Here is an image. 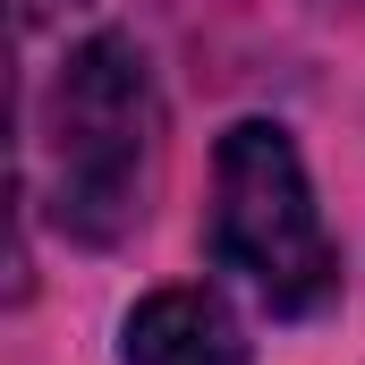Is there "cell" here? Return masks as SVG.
<instances>
[{"label": "cell", "mask_w": 365, "mask_h": 365, "mask_svg": "<svg viewBox=\"0 0 365 365\" xmlns=\"http://www.w3.org/2000/svg\"><path fill=\"white\" fill-rule=\"evenodd\" d=\"M68 9H86V0H17V26H26V34H43V26H51V17H68Z\"/></svg>", "instance_id": "277c9868"}, {"label": "cell", "mask_w": 365, "mask_h": 365, "mask_svg": "<svg viewBox=\"0 0 365 365\" xmlns=\"http://www.w3.org/2000/svg\"><path fill=\"white\" fill-rule=\"evenodd\" d=\"M212 264L238 272L272 314H314L340 289L314 179L272 119H238L212 153Z\"/></svg>", "instance_id": "7a4b0ae2"}, {"label": "cell", "mask_w": 365, "mask_h": 365, "mask_svg": "<svg viewBox=\"0 0 365 365\" xmlns=\"http://www.w3.org/2000/svg\"><path fill=\"white\" fill-rule=\"evenodd\" d=\"M162 153V93L128 34H93L43 93V204L77 247H119L145 221Z\"/></svg>", "instance_id": "6da1fadb"}, {"label": "cell", "mask_w": 365, "mask_h": 365, "mask_svg": "<svg viewBox=\"0 0 365 365\" xmlns=\"http://www.w3.org/2000/svg\"><path fill=\"white\" fill-rule=\"evenodd\" d=\"M119 365H247V331L212 289H153L119 323Z\"/></svg>", "instance_id": "3957f363"}]
</instances>
